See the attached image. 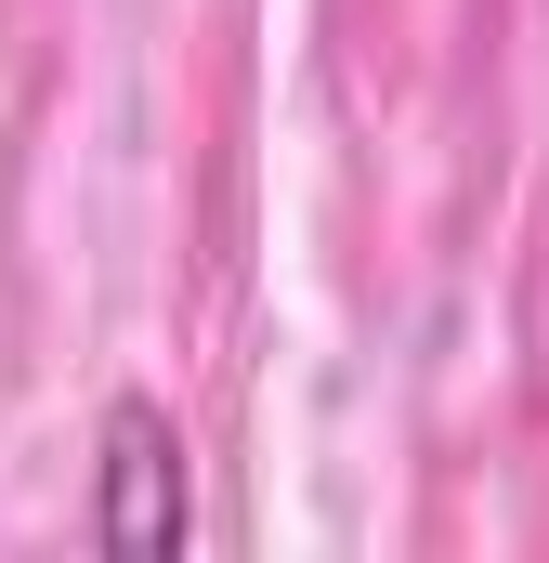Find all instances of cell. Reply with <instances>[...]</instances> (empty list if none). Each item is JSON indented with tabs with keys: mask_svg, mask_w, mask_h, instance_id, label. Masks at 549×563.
I'll return each mask as SVG.
<instances>
[{
	"mask_svg": "<svg viewBox=\"0 0 549 563\" xmlns=\"http://www.w3.org/2000/svg\"><path fill=\"white\" fill-rule=\"evenodd\" d=\"M183 525H197V498H183V432H170L157 394H119V407H105V472H92V551L105 563H170Z\"/></svg>",
	"mask_w": 549,
	"mask_h": 563,
	"instance_id": "1",
	"label": "cell"
}]
</instances>
